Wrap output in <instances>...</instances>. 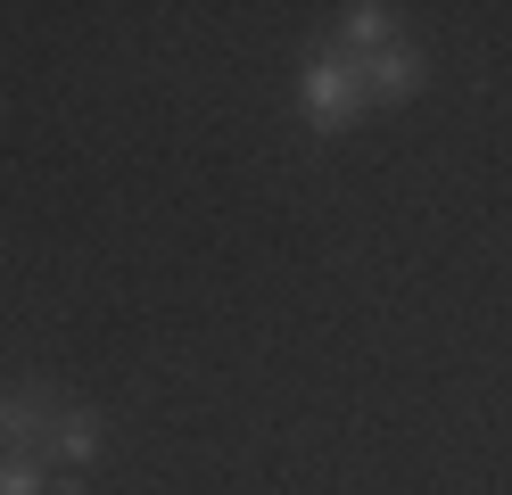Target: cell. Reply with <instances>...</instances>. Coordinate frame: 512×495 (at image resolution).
<instances>
[{
    "label": "cell",
    "mask_w": 512,
    "mask_h": 495,
    "mask_svg": "<svg viewBox=\"0 0 512 495\" xmlns=\"http://www.w3.org/2000/svg\"><path fill=\"white\" fill-rule=\"evenodd\" d=\"M0 495H50V462H25V454H0Z\"/></svg>",
    "instance_id": "obj_6"
},
{
    "label": "cell",
    "mask_w": 512,
    "mask_h": 495,
    "mask_svg": "<svg viewBox=\"0 0 512 495\" xmlns=\"http://www.w3.org/2000/svg\"><path fill=\"white\" fill-rule=\"evenodd\" d=\"M298 99H306V124H314V132H347V124L372 108V99H364V75H356V58H339V50L306 58Z\"/></svg>",
    "instance_id": "obj_1"
},
{
    "label": "cell",
    "mask_w": 512,
    "mask_h": 495,
    "mask_svg": "<svg viewBox=\"0 0 512 495\" xmlns=\"http://www.w3.org/2000/svg\"><path fill=\"white\" fill-rule=\"evenodd\" d=\"M339 33H347V50H356V58H372V50H389V42H397V17L380 9V0H356V9L339 17Z\"/></svg>",
    "instance_id": "obj_4"
},
{
    "label": "cell",
    "mask_w": 512,
    "mask_h": 495,
    "mask_svg": "<svg viewBox=\"0 0 512 495\" xmlns=\"http://www.w3.org/2000/svg\"><path fill=\"white\" fill-rule=\"evenodd\" d=\"M58 405L50 388H0V454H25V462H58Z\"/></svg>",
    "instance_id": "obj_2"
},
{
    "label": "cell",
    "mask_w": 512,
    "mask_h": 495,
    "mask_svg": "<svg viewBox=\"0 0 512 495\" xmlns=\"http://www.w3.org/2000/svg\"><path fill=\"white\" fill-rule=\"evenodd\" d=\"M100 413L91 405H67V421H58V462H67V471H83V462H100Z\"/></svg>",
    "instance_id": "obj_5"
},
{
    "label": "cell",
    "mask_w": 512,
    "mask_h": 495,
    "mask_svg": "<svg viewBox=\"0 0 512 495\" xmlns=\"http://www.w3.org/2000/svg\"><path fill=\"white\" fill-rule=\"evenodd\" d=\"M356 75H364V99H372V108H405V99L422 91L430 66H422V50H413V42H389V50L356 58Z\"/></svg>",
    "instance_id": "obj_3"
}]
</instances>
